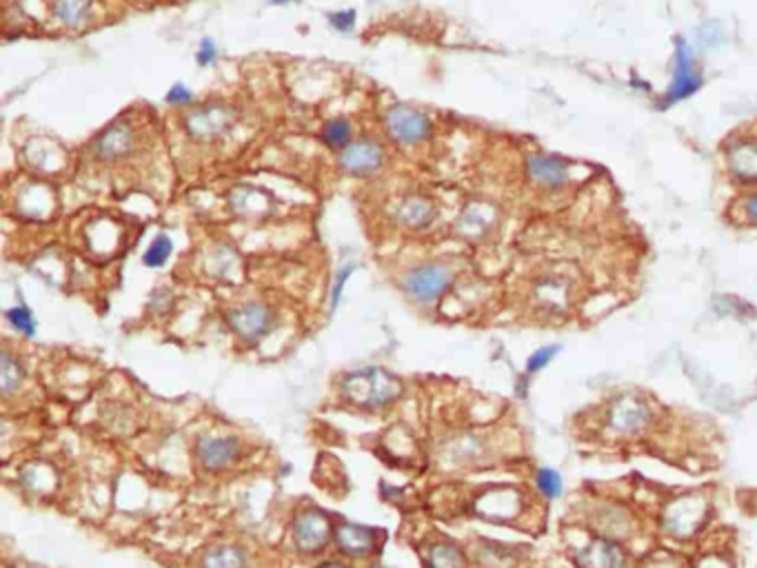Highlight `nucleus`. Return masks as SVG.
<instances>
[{"label":"nucleus","instance_id":"1","mask_svg":"<svg viewBox=\"0 0 757 568\" xmlns=\"http://www.w3.org/2000/svg\"><path fill=\"white\" fill-rule=\"evenodd\" d=\"M340 388H342V396L347 397L349 404L374 411L393 404L400 397L402 382L380 366H366V369H358L344 375Z\"/></svg>","mask_w":757,"mask_h":568},{"label":"nucleus","instance_id":"2","mask_svg":"<svg viewBox=\"0 0 757 568\" xmlns=\"http://www.w3.org/2000/svg\"><path fill=\"white\" fill-rule=\"evenodd\" d=\"M702 84H705V71L697 62L696 52L684 36H678L673 52V80H671V87L666 89L664 98L657 102V109H669V107L696 96Z\"/></svg>","mask_w":757,"mask_h":568},{"label":"nucleus","instance_id":"3","mask_svg":"<svg viewBox=\"0 0 757 568\" xmlns=\"http://www.w3.org/2000/svg\"><path fill=\"white\" fill-rule=\"evenodd\" d=\"M238 120V111L222 102H212V105H203L198 109L189 111L182 120L187 136L191 140L198 142H212L216 138L225 136Z\"/></svg>","mask_w":757,"mask_h":568},{"label":"nucleus","instance_id":"4","mask_svg":"<svg viewBox=\"0 0 757 568\" xmlns=\"http://www.w3.org/2000/svg\"><path fill=\"white\" fill-rule=\"evenodd\" d=\"M138 149V129L132 120H116L93 140L92 156L102 164H120Z\"/></svg>","mask_w":757,"mask_h":568},{"label":"nucleus","instance_id":"5","mask_svg":"<svg viewBox=\"0 0 757 568\" xmlns=\"http://www.w3.org/2000/svg\"><path fill=\"white\" fill-rule=\"evenodd\" d=\"M384 129L396 145L415 147L431 136L433 123L424 111L415 107L393 105L384 114Z\"/></svg>","mask_w":757,"mask_h":568},{"label":"nucleus","instance_id":"6","mask_svg":"<svg viewBox=\"0 0 757 568\" xmlns=\"http://www.w3.org/2000/svg\"><path fill=\"white\" fill-rule=\"evenodd\" d=\"M651 422V404L638 393H622L611 402L607 413V427L613 436H638Z\"/></svg>","mask_w":757,"mask_h":568},{"label":"nucleus","instance_id":"7","mask_svg":"<svg viewBox=\"0 0 757 568\" xmlns=\"http://www.w3.org/2000/svg\"><path fill=\"white\" fill-rule=\"evenodd\" d=\"M524 172L527 178L544 191H560L567 189L573 180H576V164L567 158H560L553 154H528L524 160Z\"/></svg>","mask_w":757,"mask_h":568},{"label":"nucleus","instance_id":"8","mask_svg":"<svg viewBox=\"0 0 757 568\" xmlns=\"http://www.w3.org/2000/svg\"><path fill=\"white\" fill-rule=\"evenodd\" d=\"M227 322H230L231 331L238 335L243 342L255 344L271 333L273 324H276V316L271 308L262 302H245L240 307H234L227 313Z\"/></svg>","mask_w":757,"mask_h":568},{"label":"nucleus","instance_id":"9","mask_svg":"<svg viewBox=\"0 0 757 568\" xmlns=\"http://www.w3.org/2000/svg\"><path fill=\"white\" fill-rule=\"evenodd\" d=\"M294 544L300 553L304 556H316V553L325 551V547L329 544L331 535H334V526L331 520L322 511H302L294 520Z\"/></svg>","mask_w":757,"mask_h":568},{"label":"nucleus","instance_id":"10","mask_svg":"<svg viewBox=\"0 0 757 568\" xmlns=\"http://www.w3.org/2000/svg\"><path fill=\"white\" fill-rule=\"evenodd\" d=\"M454 269L447 265H427L411 271L405 280V289L418 304H433L451 284Z\"/></svg>","mask_w":757,"mask_h":568},{"label":"nucleus","instance_id":"11","mask_svg":"<svg viewBox=\"0 0 757 568\" xmlns=\"http://www.w3.org/2000/svg\"><path fill=\"white\" fill-rule=\"evenodd\" d=\"M338 164L349 176H371L384 164V151L371 138H358L340 151Z\"/></svg>","mask_w":757,"mask_h":568},{"label":"nucleus","instance_id":"12","mask_svg":"<svg viewBox=\"0 0 757 568\" xmlns=\"http://www.w3.org/2000/svg\"><path fill=\"white\" fill-rule=\"evenodd\" d=\"M705 520V502L696 495L691 498H678L666 507L664 529L673 538H689L700 529Z\"/></svg>","mask_w":757,"mask_h":568},{"label":"nucleus","instance_id":"13","mask_svg":"<svg viewBox=\"0 0 757 568\" xmlns=\"http://www.w3.org/2000/svg\"><path fill=\"white\" fill-rule=\"evenodd\" d=\"M240 455V444L230 436H203L196 444V458L207 471H221L236 462Z\"/></svg>","mask_w":757,"mask_h":568},{"label":"nucleus","instance_id":"14","mask_svg":"<svg viewBox=\"0 0 757 568\" xmlns=\"http://www.w3.org/2000/svg\"><path fill=\"white\" fill-rule=\"evenodd\" d=\"M727 169L742 185H755L757 138H737L727 147Z\"/></svg>","mask_w":757,"mask_h":568},{"label":"nucleus","instance_id":"15","mask_svg":"<svg viewBox=\"0 0 757 568\" xmlns=\"http://www.w3.org/2000/svg\"><path fill=\"white\" fill-rule=\"evenodd\" d=\"M576 564L577 568H624L626 553L613 540L598 538L577 551Z\"/></svg>","mask_w":757,"mask_h":568},{"label":"nucleus","instance_id":"16","mask_svg":"<svg viewBox=\"0 0 757 568\" xmlns=\"http://www.w3.org/2000/svg\"><path fill=\"white\" fill-rule=\"evenodd\" d=\"M498 222V209L485 200H473L463 209L458 218V234L467 240H480Z\"/></svg>","mask_w":757,"mask_h":568},{"label":"nucleus","instance_id":"17","mask_svg":"<svg viewBox=\"0 0 757 568\" xmlns=\"http://www.w3.org/2000/svg\"><path fill=\"white\" fill-rule=\"evenodd\" d=\"M335 542L338 548L349 557H365L374 553L375 548V531L369 526L353 524V522H342L335 529Z\"/></svg>","mask_w":757,"mask_h":568},{"label":"nucleus","instance_id":"18","mask_svg":"<svg viewBox=\"0 0 757 568\" xmlns=\"http://www.w3.org/2000/svg\"><path fill=\"white\" fill-rule=\"evenodd\" d=\"M96 0H52V18L67 31H80L92 22Z\"/></svg>","mask_w":757,"mask_h":568},{"label":"nucleus","instance_id":"19","mask_svg":"<svg viewBox=\"0 0 757 568\" xmlns=\"http://www.w3.org/2000/svg\"><path fill=\"white\" fill-rule=\"evenodd\" d=\"M393 216L405 229L423 231L431 227L433 220H436V207L431 204V200L414 196V198L402 200L396 207V212H393Z\"/></svg>","mask_w":757,"mask_h":568},{"label":"nucleus","instance_id":"20","mask_svg":"<svg viewBox=\"0 0 757 568\" xmlns=\"http://www.w3.org/2000/svg\"><path fill=\"white\" fill-rule=\"evenodd\" d=\"M536 298L542 307L560 311L568 304L571 298V284L568 280L560 278V276H546L536 284Z\"/></svg>","mask_w":757,"mask_h":568},{"label":"nucleus","instance_id":"21","mask_svg":"<svg viewBox=\"0 0 757 568\" xmlns=\"http://www.w3.org/2000/svg\"><path fill=\"white\" fill-rule=\"evenodd\" d=\"M593 524L602 531V535L607 538H624L629 535L631 520L622 508L617 507H602L598 511V516L593 517Z\"/></svg>","mask_w":757,"mask_h":568},{"label":"nucleus","instance_id":"22","mask_svg":"<svg viewBox=\"0 0 757 568\" xmlns=\"http://www.w3.org/2000/svg\"><path fill=\"white\" fill-rule=\"evenodd\" d=\"M322 145L329 147V149L334 151H342L344 147L351 145L353 142V124L351 120L344 118V116H338V118L329 120V123L322 127Z\"/></svg>","mask_w":757,"mask_h":568},{"label":"nucleus","instance_id":"23","mask_svg":"<svg viewBox=\"0 0 757 568\" xmlns=\"http://www.w3.org/2000/svg\"><path fill=\"white\" fill-rule=\"evenodd\" d=\"M200 568H249V564L238 547H218L205 556Z\"/></svg>","mask_w":757,"mask_h":568},{"label":"nucleus","instance_id":"24","mask_svg":"<svg viewBox=\"0 0 757 568\" xmlns=\"http://www.w3.org/2000/svg\"><path fill=\"white\" fill-rule=\"evenodd\" d=\"M429 568H464V556L449 542H438L427 553Z\"/></svg>","mask_w":757,"mask_h":568},{"label":"nucleus","instance_id":"25","mask_svg":"<svg viewBox=\"0 0 757 568\" xmlns=\"http://www.w3.org/2000/svg\"><path fill=\"white\" fill-rule=\"evenodd\" d=\"M22 380H25L22 366L9 353H3L0 356V391H3V396H13L22 384Z\"/></svg>","mask_w":757,"mask_h":568},{"label":"nucleus","instance_id":"26","mask_svg":"<svg viewBox=\"0 0 757 568\" xmlns=\"http://www.w3.org/2000/svg\"><path fill=\"white\" fill-rule=\"evenodd\" d=\"M172 252H173L172 238H169L167 234H160V236H156L154 243L147 247L145 256H142V262H145L149 269H158V267H163L165 262L169 260Z\"/></svg>","mask_w":757,"mask_h":568},{"label":"nucleus","instance_id":"27","mask_svg":"<svg viewBox=\"0 0 757 568\" xmlns=\"http://www.w3.org/2000/svg\"><path fill=\"white\" fill-rule=\"evenodd\" d=\"M536 484L540 493L549 500L560 498V493H562V477H560V473L551 471V468H540L537 471Z\"/></svg>","mask_w":757,"mask_h":568},{"label":"nucleus","instance_id":"28","mask_svg":"<svg viewBox=\"0 0 757 568\" xmlns=\"http://www.w3.org/2000/svg\"><path fill=\"white\" fill-rule=\"evenodd\" d=\"M7 320L9 324L13 326V329L18 331V333L27 335V338H31V335L36 333V322L34 316H31V311L27 307H13L7 311Z\"/></svg>","mask_w":757,"mask_h":568},{"label":"nucleus","instance_id":"29","mask_svg":"<svg viewBox=\"0 0 757 568\" xmlns=\"http://www.w3.org/2000/svg\"><path fill=\"white\" fill-rule=\"evenodd\" d=\"M715 311L720 316H737V317H749L753 316V307L745 302V300H737L733 295H722V298L715 300Z\"/></svg>","mask_w":757,"mask_h":568},{"label":"nucleus","instance_id":"30","mask_svg":"<svg viewBox=\"0 0 757 568\" xmlns=\"http://www.w3.org/2000/svg\"><path fill=\"white\" fill-rule=\"evenodd\" d=\"M234 207H236V212H240V213H258L260 209L264 207V198L260 194H255V191H252V189H245V191H238V194H234Z\"/></svg>","mask_w":757,"mask_h":568},{"label":"nucleus","instance_id":"31","mask_svg":"<svg viewBox=\"0 0 757 568\" xmlns=\"http://www.w3.org/2000/svg\"><path fill=\"white\" fill-rule=\"evenodd\" d=\"M356 271V265L353 262H349V265H342L338 269V274H335L334 286H331V311H335L340 304V300H342V291H344V283H347L349 278H351V274Z\"/></svg>","mask_w":757,"mask_h":568},{"label":"nucleus","instance_id":"32","mask_svg":"<svg viewBox=\"0 0 757 568\" xmlns=\"http://www.w3.org/2000/svg\"><path fill=\"white\" fill-rule=\"evenodd\" d=\"M558 351H560V348L555 347V344H551V347L537 348V351L533 353V356L528 357V362H527V371H528V373H537V371L544 369V366L549 364L551 360H553L555 353H558Z\"/></svg>","mask_w":757,"mask_h":568},{"label":"nucleus","instance_id":"33","mask_svg":"<svg viewBox=\"0 0 757 568\" xmlns=\"http://www.w3.org/2000/svg\"><path fill=\"white\" fill-rule=\"evenodd\" d=\"M329 25L334 29L342 31V34H349L356 27V9H342V12L329 13Z\"/></svg>","mask_w":757,"mask_h":568},{"label":"nucleus","instance_id":"34","mask_svg":"<svg viewBox=\"0 0 757 568\" xmlns=\"http://www.w3.org/2000/svg\"><path fill=\"white\" fill-rule=\"evenodd\" d=\"M165 100H167V105L172 107H187L194 102V92H191L187 84H173L172 89L167 92V96H165Z\"/></svg>","mask_w":757,"mask_h":568},{"label":"nucleus","instance_id":"35","mask_svg":"<svg viewBox=\"0 0 757 568\" xmlns=\"http://www.w3.org/2000/svg\"><path fill=\"white\" fill-rule=\"evenodd\" d=\"M196 60H198L200 67L216 65L218 47L212 38H203V43H200V47H198V53H196Z\"/></svg>","mask_w":757,"mask_h":568},{"label":"nucleus","instance_id":"36","mask_svg":"<svg viewBox=\"0 0 757 568\" xmlns=\"http://www.w3.org/2000/svg\"><path fill=\"white\" fill-rule=\"evenodd\" d=\"M740 212L745 222L757 227V191H751V194L745 196V200H742L740 204Z\"/></svg>","mask_w":757,"mask_h":568},{"label":"nucleus","instance_id":"37","mask_svg":"<svg viewBox=\"0 0 757 568\" xmlns=\"http://www.w3.org/2000/svg\"><path fill=\"white\" fill-rule=\"evenodd\" d=\"M316 568H349V566H347V564H342V562L329 560V562H322V564H318Z\"/></svg>","mask_w":757,"mask_h":568},{"label":"nucleus","instance_id":"38","mask_svg":"<svg viewBox=\"0 0 757 568\" xmlns=\"http://www.w3.org/2000/svg\"><path fill=\"white\" fill-rule=\"evenodd\" d=\"M273 4H289V3H294V0H271Z\"/></svg>","mask_w":757,"mask_h":568}]
</instances>
